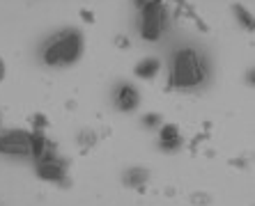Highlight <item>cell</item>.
<instances>
[{
    "label": "cell",
    "mask_w": 255,
    "mask_h": 206,
    "mask_svg": "<svg viewBox=\"0 0 255 206\" xmlns=\"http://www.w3.org/2000/svg\"><path fill=\"white\" fill-rule=\"evenodd\" d=\"M85 53V37L76 28H65L44 44L42 62L51 69H62L81 62Z\"/></svg>",
    "instance_id": "obj_1"
},
{
    "label": "cell",
    "mask_w": 255,
    "mask_h": 206,
    "mask_svg": "<svg viewBox=\"0 0 255 206\" xmlns=\"http://www.w3.org/2000/svg\"><path fill=\"white\" fill-rule=\"evenodd\" d=\"M207 78V67L205 60L196 48L184 46L179 48L172 58L170 76H168V87L170 89H193Z\"/></svg>",
    "instance_id": "obj_2"
},
{
    "label": "cell",
    "mask_w": 255,
    "mask_h": 206,
    "mask_svg": "<svg viewBox=\"0 0 255 206\" xmlns=\"http://www.w3.org/2000/svg\"><path fill=\"white\" fill-rule=\"evenodd\" d=\"M140 18H138V28H140V37L149 44H154L163 37L166 32V21H168V12L163 7V0H149L145 7L138 9Z\"/></svg>",
    "instance_id": "obj_3"
},
{
    "label": "cell",
    "mask_w": 255,
    "mask_h": 206,
    "mask_svg": "<svg viewBox=\"0 0 255 206\" xmlns=\"http://www.w3.org/2000/svg\"><path fill=\"white\" fill-rule=\"evenodd\" d=\"M30 140H32V131L25 129L0 131V153L7 156V158L30 160Z\"/></svg>",
    "instance_id": "obj_4"
},
{
    "label": "cell",
    "mask_w": 255,
    "mask_h": 206,
    "mask_svg": "<svg viewBox=\"0 0 255 206\" xmlns=\"http://www.w3.org/2000/svg\"><path fill=\"white\" fill-rule=\"evenodd\" d=\"M35 174L42 181L55 183V186H69V177H67V160L55 153L53 158L39 160L35 165Z\"/></svg>",
    "instance_id": "obj_5"
},
{
    "label": "cell",
    "mask_w": 255,
    "mask_h": 206,
    "mask_svg": "<svg viewBox=\"0 0 255 206\" xmlns=\"http://www.w3.org/2000/svg\"><path fill=\"white\" fill-rule=\"evenodd\" d=\"M113 101L120 112H133L140 106V92H138L131 82H120L118 89H115Z\"/></svg>",
    "instance_id": "obj_6"
},
{
    "label": "cell",
    "mask_w": 255,
    "mask_h": 206,
    "mask_svg": "<svg viewBox=\"0 0 255 206\" xmlns=\"http://www.w3.org/2000/svg\"><path fill=\"white\" fill-rule=\"evenodd\" d=\"M184 147V137L179 136L177 124H161L159 126V149L166 153H175Z\"/></svg>",
    "instance_id": "obj_7"
},
{
    "label": "cell",
    "mask_w": 255,
    "mask_h": 206,
    "mask_svg": "<svg viewBox=\"0 0 255 206\" xmlns=\"http://www.w3.org/2000/svg\"><path fill=\"white\" fill-rule=\"evenodd\" d=\"M147 181H149V170L147 167L133 165V167H127V170L122 172V183L131 190H142Z\"/></svg>",
    "instance_id": "obj_8"
},
{
    "label": "cell",
    "mask_w": 255,
    "mask_h": 206,
    "mask_svg": "<svg viewBox=\"0 0 255 206\" xmlns=\"http://www.w3.org/2000/svg\"><path fill=\"white\" fill-rule=\"evenodd\" d=\"M159 71H161V60L154 58V55H147L133 67V76L140 78V80H152V78L159 76Z\"/></svg>",
    "instance_id": "obj_9"
},
{
    "label": "cell",
    "mask_w": 255,
    "mask_h": 206,
    "mask_svg": "<svg viewBox=\"0 0 255 206\" xmlns=\"http://www.w3.org/2000/svg\"><path fill=\"white\" fill-rule=\"evenodd\" d=\"M232 9H235V18H237V23L242 25V30L251 32V30H253V14H251L244 5H235Z\"/></svg>",
    "instance_id": "obj_10"
},
{
    "label": "cell",
    "mask_w": 255,
    "mask_h": 206,
    "mask_svg": "<svg viewBox=\"0 0 255 206\" xmlns=\"http://www.w3.org/2000/svg\"><path fill=\"white\" fill-rule=\"evenodd\" d=\"M76 140H78V144H81L83 149H90V147H95V144H97L99 136H97L95 131H81Z\"/></svg>",
    "instance_id": "obj_11"
},
{
    "label": "cell",
    "mask_w": 255,
    "mask_h": 206,
    "mask_svg": "<svg viewBox=\"0 0 255 206\" xmlns=\"http://www.w3.org/2000/svg\"><path fill=\"white\" fill-rule=\"evenodd\" d=\"M140 122H142V126H145V129H159L161 122H163V117H161L159 112H145Z\"/></svg>",
    "instance_id": "obj_12"
},
{
    "label": "cell",
    "mask_w": 255,
    "mask_h": 206,
    "mask_svg": "<svg viewBox=\"0 0 255 206\" xmlns=\"http://www.w3.org/2000/svg\"><path fill=\"white\" fill-rule=\"evenodd\" d=\"M48 129V117L44 112H35L32 115V131H46Z\"/></svg>",
    "instance_id": "obj_13"
},
{
    "label": "cell",
    "mask_w": 255,
    "mask_h": 206,
    "mask_svg": "<svg viewBox=\"0 0 255 206\" xmlns=\"http://www.w3.org/2000/svg\"><path fill=\"white\" fill-rule=\"evenodd\" d=\"M81 18H83L85 23H95V16H92L90 9H81Z\"/></svg>",
    "instance_id": "obj_14"
},
{
    "label": "cell",
    "mask_w": 255,
    "mask_h": 206,
    "mask_svg": "<svg viewBox=\"0 0 255 206\" xmlns=\"http://www.w3.org/2000/svg\"><path fill=\"white\" fill-rule=\"evenodd\" d=\"M5 73H7V69H5V62L0 60V82L5 80Z\"/></svg>",
    "instance_id": "obj_15"
},
{
    "label": "cell",
    "mask_w": 255,
    "mask_h": 206,
    "mask_svg": "<svg viewBox=\"0 0 255 206\" xmlns=\"http://www.w3.org/2000/svg\"><path fill=\"white\" fill-rule=\"evenodd\" d=\"M149 0H133V5H136V9H140V7H145Z\"/></svg>",
    "instance_id": "obj_16"
},
{
    "label": "cell",
    "mask_w": 255,
    "mask_h": 206,
    "mask_svg": "<svg viewBox=\"0 0 255 206\" xmlns=\"http://www.w3.org/2000/svg\"><path fill=\"white\" fill-rule=\"evenodd\" d=\"M246 82H249V87L253 85V71H249V73H246Z\"/></svg>",
    "instance_id": "obj_17"
}]
</instances>
